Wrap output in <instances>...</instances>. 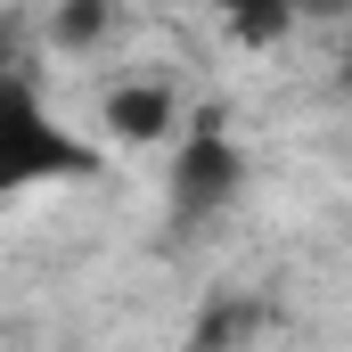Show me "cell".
I'll return each mask as SVG.
<instances>
[{
    "instance_id": "obj_1",
    "label": "cell",
    "mask_w": 352,
    "mask_h": 352,
    "mask_svg": "<svg viewBox=\"0 0 352 352\" xmlns=\"http://www.w3.org/2000/svg\"><path fill=\"white\" fill-rule=\"evenodd\" d=\"M90 173H98V148L41 107L33 74L0 66V197L41 188V180H90Z\"/></svg>"
},
{
    "instance_id": "obj_4",
    "label": "cell",
    "mask_w": 352,
    "mask_h": 352,
    "mask_svg": "<svg viewBox=\"0 0 352 352\" xmlns=\"http://www.w3.org/2000/svg\"><path fill=\"white\" fill-rule=\"evenodd\" d=\"M213 8L238 25V41H278L295 25V0H213Z\"/></svg>"
},
{
    "instance_id": "obj_5",
    "label": "cell",
    "mask_w": 352,
    "mask_h": 352,
    "mask_svg": "<svg viewBox=\"0 0 352 352\" xmlns=\"http://www.w3.org/2000/svg\"><path fill=\"white\" fill-rule=\"evenodd\" d=\"M107 25H115V0H66L58 25H50V41L58 50H90V41H107Z\"/></svg>"
},
{
    "instance_id": "obj_6",
    "label": "cell",
    "mask_w": 352,
    "mask_h": 352,
    "mask_svg": "<svg viewBox=\"0 0 352 352\" xmlns=\"http://www.w3.org/2000/svg\"><path fill=\"white\" fill-rule=\"evenodd\" d=\"M295 16H352V0H295Z\"/></svg>"
},
{
    "instance_id": "obj_2",
    "label": "cell",
    "mask_w": 352,
    "mask_h": 352,
    "mask_svg": "<svg viewBox=\"0 0 352 352\" xmlns=\"http://www.w3.org/2000/svg\"><path fill=\"white\" fill-rule=\"evenodd\" d=\"M238 180H246V156H238L221 131L180 140V156H173V213L180 221H213V213L238 197Z\"/></svg>"
},
{
    "instance_id": "obj_3",
    "label": "cell",
    "mask_w": 352,
    "mask_h": 352,
    "mask_svg": "<svg viewBox=\"0 0 352 352\" xmlns=\"http://www.w3.org/2000/svg\"><path fill=\"white\" fill-rule=\"evenodd\" d=\"M173 131V90L164 82H115L107 90V140H164Z\"/></svg>"
}]
</instances>
